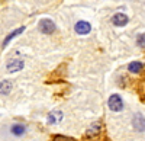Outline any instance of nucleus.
Wrapping results in <instances>:
<instances>
[{
    "instance_id": "20e7f679",
    "label": "nucleus",
    "mask_w": 145,
    "mask_h": 141,
    "mask_svg": "<svg viewBox=\"0 0 145 141\" xmlns=\"http://www.w3.org/2000/svg\"><path fill=\"white\" fill-rule=\"evenodd\" d=\"M25 67V63L23 60H19V58H15V60H10L6 66L7 71L9 73H16V71H20V70Z\"/></svg>"
},
{
    "instance_id": "7ed1b4c3",
    "label": "nucleus",
    "mask_w": 145,
    "mask_h": 141,
    "mask_svg": "<svg viewBox=\"0 0 145 141\" xmlns=\"http://www.w3.org/2000/svg\"><path fill=\"white\" fill-rule=\"evenodd\" d=\"M39 31L42 33H46V35H50L55 31V23L51 20V19H42L39 22Z\"/></svg>"
},
{
    "instance_id": "f03ea898",
    "label": "nucleus",
    "mask_w": 145,
    "mask_h": 141,
    "mask_svg": "<svg viewBox=\"0 0 145 141\" xmlns=\"http://www.w3.org/2000/svg\"><path fill=\"white\" fill-rule=\"evenodd\" d=\"M132 127H134L137 131L144 132L145 131V116L142 113H135L134 118H132Z\"/></svg>"
},
{
    "instance_id": "f8f14e48",
    "label": "nucleus",
    "mask_w": 145,
    "mask_h": 141,
    "mask_svg": "<svg viewBox=\"0 0 145 141\" xmlns=\"http://www.w3.org/2000/svg\"><path fill=\"white\" fill-rule=\"evenodd\" d=\"M128 68H129L131 73H139L141 70H142V63H141V61H134V63L129 64Z\"/></svg>"
},
{
    "instance_id": "9d476101",
    "label": "nucleus",
    "mask_w": 145,
    "mask_h": 141,
    "mask_svg": "<svg viewBox=\"0 0 145 141\" xmlns=\"http://www.w3.org/2000/svg\"><path fill=\"white\" fill-rule=\"evenodd\" d=\"M23 31H25V26H19V28H18L16 31H13V32H10V33L7 35V37H6V39L3 41V47H6V45H7V44H9V42H10L12 39H13L15 37H18L19 33H22Z\"/></svg>"
},
{
    "instance_id": "6e6552de",
    "label": "nucleus",
    "mask_w": 145,
    "mask_h": 141,
    "mask_svg": "<svg viewBox=\"0 0 145 141\" xmlns=\"http://www.w3.org/2000/svg\"><path fill=\"white\" fill-rule=\"evenodd\" d=\"M10 132L13 134L15 137H22L23 134L26 132V127L23 124H13L10 127Z\"/></svg>"
},
{
    "instance_id": "4468645a",
    "label": "nucleus",
    "mask_w": 145,
    "mask_h": 141,
    "mask_svg": "<svg viewBox=\"0 0 145 141\" xmlns=\"http://www.w3.org/2000/svg\"><path fill=\"white\" fill-rule=\"evenodd\" d=\"M137 44H138L139 47H145V33L138 35V38H137Z\"/></svg>"
},
{
    "instance_id": "9b49d317",
    "label": "nucleus",
    "mask_w": 145,
    "mask_h": 141,
    "mask_svg": "<svg viewBox=\"0 0 145 141\" xmlns=\"http://www.w3.org/2000/svg\"><path fill=\"white\" fill-rule=\"evenodd\" d=\"M99 131H100V124H99V122H94V124L90 125V128L87 130L86 135H87V137H94V135L99 134Z\"/></svg>"
},
{
    "instance_id": "1a4fd4ad",
    "label": "nucleus",
    "mask_w": 145,
    "mask_h": 141,
    "mask_svg": "<svg viewBox=\"0 0 145 141\" xmlns=\"http://www.w3.org/2000/svg\"><path fill=\"white\" fill-rule=\"evenodd\" d=\"M12 89H13V83H12L10 80H2L0 81V93L2 95H9V93L12 92Z\"/></svg>"
},
{
    "instance_id": "0eeeda50",
    "label": "nucleus",
    "mask_w": 145,
    "mask_h": 141,
    "mask_svg": "<svg viewBox=\"0 0 145 141\" xmlns=\"http://www.w3.org/2000/svg\"><path fill=\"white\" fill-rule=\"evenodd\" d=\"M48 124L50 125H55V124H59L63 121V112L61 111H52V112H50V115H48Z\"/></svg>"
},
{
    "instance_id": "423d86ee",
    "label": "nucleus",
    "mask_w": 145,
    "mask_h": 141,
    "mask_svg": "<svg viewBox=\"0 0 145 141\" xmlns=\"http://www.w3.org/2000/svg\"><path fill=\"white\" fill-rule=\"evenodd\" d=\"M128 22H129V18L125 13H116L112 18V23H113L115 26H125Z\"/></svg>"
},
{
    "instance_id": "f257e3e1",
    "label": "nucleus",
    "mask_w": 145,
    "mask_h": 141,
    "mask_svg": "<svg viewBox=\"0 0 145 141\" xmlns=\"http://www.w3.org/2000/svg\"><path fill=\"white\" fill-rule=\"evenodd\" d=\"M107 105L110 108V111H113V112H120L123 109V100L119 95H112L107 100Z\"/></svg>"
},
{
    "instance_id": "39448f33",
    "label": "nucleus",
    "mask_w": 145,
    "mask_h": 141,
    "mask_svg": "<svg viewBox=\"0 0 145 141\" xmlns=\"http://www.w3.org/2000/svg\"><path fill=\"white\" fill-rule=\"evenodd\" d=\"M74 29H76V32L78 35H87L91 31V25H90L89 22H86V20H80V22L76 23Z\"/></svg>"
},
{
    "instance_id": "ddd939ff",
    "label": "nucleus",
    "mask_w": 145,
    "mask_h": 141,
    "mask_svg": "<svg viewBox=\"0 0 145 141\" xmlns=\"http://www.w3.org/2000/svg\"><path fill=\"white\" fill-rule=\"evenodd\" d=\"M52 141H76V140H72L70 137H65V135H54Z\"/></svg>"
}]
</instances>
